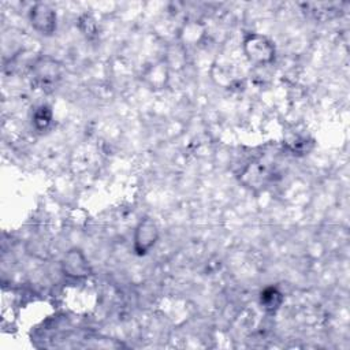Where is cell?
Returning a JSON list of instances; mask_svg holds the SVG:
<instances>
[{"label":"cell","mask_w":350,"mask_h":350,"mask_svg":"<svg viewBox=\"0 0 350 350\" xmlns=\"http://www.w3.org/2000/svg\"><path fill=\"white\" fill-rule=\"evenodd\" d=\"M261 304L264 305L265 309L275 310L282 304V294L276 288H273V287L265 288L261 293Z\"/></svg>","instance_id":"8992f818"},{"label":"cell","mask_w":350,"mask_h":350,"mask_svg":"<svg viewBox=\"0 0 350 350\" xmlns=\"http://www.w3.org/2000/svg\"><path fill=\"white\" fill-rule=\"evenodd\" d=\"M63 271L71 278H85L90 273V267L88 260L79 250H71L64 256Z\"/></svg>","instance_id":"277c9868"},{"label":"cell","mask_w":350,"mask_h":350,"mask_svg":"<svg viewBox=\"0 0 350 350\" xmlns=\"http://www.w3.org/2000/svg\"><path fill=\"white\" fill-rule=\"evenodd\" d=\"M243 51L246 57L254 64H268L275 57L273 44L261 34H249L243 40Z\"/></svg>","instance_id":"6da1fadb"},{"label":"cell","mask_w":350,"mask_h":350,"mask_svg":"<svg viewBox=\"0 0 350 350\" xmlns=\"http://www.w3.org/2000/svg\"><path fill=\"white\" fill-rule=\"evenodd\" d=\"M30 23L41 34L49 36L56 29V12L44 3H37L30 10Z\"/></svg>","instance_id":"7a4b0ae2"},{"label":"cell","mask_w":350,"mask_h":350,"mask_svg":"<svg viewBox=\"0 0 350 350\" xmlns=\"http://www.w3.org/2000/svg\"><path fill=\"white\" fill-rule=\"evenodd\" d=\"M157 239V227L150 219H144L135 228L134 247L138 254H145Z\"/></svg>","instance_id":"3957f363"},{"label":"cell","mask_w":350,"mask_h":350,"mask_svg":"<svg viewBox=\"0 0 350 350\" xmlns=\"http://www.w3.org/2000/svg\"><path fill=\"white\" fill-rule=\"evenodd\" d=\"M59 67L49 59H42L36 64V78L40 82H52L57 78Z\"/></svg>","instance_id":"5b68a950"}]
</instances>
